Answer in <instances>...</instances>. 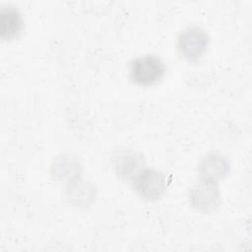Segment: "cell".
<instances>
[{
    "label": "cell",
    "mask_w": 252,
    "mask_h": 252,
    "mask_svg": "<svg viewBox=\"0 0 252 252\" xmlns=\"http://www.w3.org/2000/svg\"><path fill=\"white\" fill-rule=\"evenodd\" d=\"M130 78L141 86H151L163 77L165 65L160 57L155 54H147L135 58L130 63Z\"/></svg>",
    "instance_id": "cell-1"
},
{
    "label": "cell",
    "mask_w": 252,
    "mask_h": 252,
    "mask_svg": "<svg viewBox=\"0 0 252 252\" xmlns=\"http://www.w3.org/2000/svg\"><path fill=\"white\" fill-rule=\"evenodd\" d=\"M210 36L206 30L198 26L184 29L177 37V50L188 62L198 61L206 52Z\"/></svg>",
    "instance_id": "cell-2"
},
{
    "label": "cell",
    "mask_w": 252,
    "mask_h": 252,
    "mask_svg": "<svg viewBox=\"0 0 252 252\" xmlns=\"http://www.w3.org/2000/svg\"><path fill=\"white\" fill-rule=\"evenodd\" d=\"M132 184L141 197L157 200L165 192L167 179L162 171L153 167H145L134 176Z\"/></svg>",
    "instance_id": "cell-3"
},
{
    "label": "cell",
    "mask_w": 252,
    "mask_h": 252,
    "mask_svg": "<svg viewBox=\"0 0 252 252\" xmlns=\"http://www.w3.org/2000/svg\"><path fill=\"white\" fill-rule=\"evenodd\" d=\"M190 204L203 213H212L220 205V193L218 182L201 179L189 191Z\"/></svg>",
    "instance_id": "cell-4"
},
{
    "label": "cell",
    "mask_w": 252,
    "mask_h": 252,
    "mask_svg": "<svg viewBox=\"0 0 252 252\" xmlns=\"http://www.w3.org/2000/svg\"><path fill=\"white\" fill-rule=\"evenodd\" d=\"M113 164L120 178L132 180L137 173L146 167V160L140 152L126 149L119 151L114 156Z\"/></svg>",
    "instance_id": "cell-5"
},
{
    "label": "cell",
    "mask_w": 252,
    "mask_h": 252,
    "mask_svg": "<svg viewBox=\"0 0 252 252\" xmlns=\"http://www.w3.org/2000/svg\"><path fill=\"white\" fill-rule=\"evenodd\" d=\"M229 159L220 153H209L200 161L198 172L201 179L218 182L230 171Z\"/></svg>",
    "instance_id": "cell-6"
},
{
    "label": "cell",
    "mask_w": 252,
    "mask_h": 252,
    "mask_svg": "<svg viewBox=\"0 0 252 252\" xmlns=\"http://www.w3.org/2000/svg\"><path fill=\"white\" fill-rule=\"evenodd\" d=\"M24 29V19L19 9L11 4L0 9V36L4 40L17 38Z\"/></svg>",
    "instance_id": "cell-7"
},
{
    "label": "cell",
    "mask_w": 252,
    "mask_h": 252,
    "mask_svg": "<svg viewBox=\"0 0 252 252\" xmlns=\"http://www.w3.org/2000/svg\"><path fill=\"white\" fill-rule=\"evenodd\" d=\"M82 165L80 159L73 155H61L57 157L51 165L53 177L66 184L81 177Z\"/></svg>",
    "instance_id": "cell-8"
},
{
    "label": "cell",
    "mask_w": 252,
    "mask_h": 252,
    "mask_svg": "<svg viewBox=\"0 0 252 252\" xmlns=\"http://www.w3.org/2000/svg\"><path fill=\"white\" fill-rule=\"evenodd\" d=\"M65 193L70 203L78 206L88 205L94 197V188L93 184L80 177L67 184Z\"/></svg>",
    "instance_id": "cell-9"
}]
</instances>
